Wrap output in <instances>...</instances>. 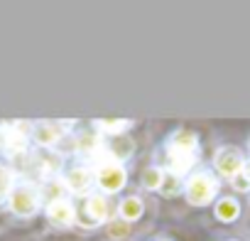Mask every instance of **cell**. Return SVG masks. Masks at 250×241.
Returning <instances> with one entry per match:
<instances>
[{
	"label": "cell",
	"mask_w": 250,
	"mask_h": 241,
	"mask_svg": "<svg viewBox=\"0 0 250 241\" xmlns=\"http://www.w3.org/2000/svg\"><path fill=\"white\" fill-rule=\"evenodd\" d=\"M221 192V182L211 170H196L189 177H184V197L191 207H206L211 204Z\"/></svg>",
	"instance_id": "6da1fadb"
},
{
	"label": "cell",
	"mask_w": 250,
	"mask_h": 241,
	"mask_svg": "<svg viewBox=\"0 0 250 241\" xmlns=\"http://www.w3.org/2000/svg\"><path fill=\"white\" fill-rule=\"evenodd\" d=\"M243 165H245V155L235 145H223L213 155V170L218 172V177H223L228 182L243 172Z\"/></svg>",
	"instance_id": "7a4b0ae2"
},
{
	"label": "cell",
	"mask_w": 250,
	"mask_h": 241,
	"mask_svg": "<svg viewBox=\"0 0 250 241\" xmlns=\"http://www.w3.org/2000/svg\"><path fill=\"white\" fill-rule=\"evenodd\" d=\"M8 207L15 217H32L40 209V190L35 185H18L8 197Z\"/></svg>",
	"instance_id": "3957f363"
},
{
	"label": "cell",
	"mask_w": 250,
	"mask_h": 241,
	"mask_svg": "<svg viewBox=\"0 0 250 241\" xmlns=\"http://www.w3.org/2000/svg\"><path fill=\"white\" fill-rule=\"evenodd\" d=\"M125 182H128V172L118 160L96 168V187L103 194H118L125 187Z\"/></svg>",
	"instance_id": "277c9868"
},
{
	"label": "cell",
	"mask_w": 250,
	"mask_h": 241,
	"mask_svg": "<svg viewBox=\"0 0 250 241\" xmlns=\"http://www.w3.org/2000/svg\"><path fill=\"white\" fill-rule=\"evenodd\" d=\"M79 212L86 219V226H98V224H103V221L110 219V204H108L105 194H101V192L86 194Z\"/></svg>",
	"instance_id": "5b68a950"
},
{
	"label": "cell",
	"mask_w": 250,
	"mask_h": 241,
	"mask_svg": "<svg viewBox=\"0 0 250 241\" xmlns=\"http://www.w3.org/2000/svg\"><path fill=\"white\" fill-rule=\"evenodd\" d=\"M64 182H66L69 192H74L79 197H86V194H91L96 175H93V170L88 165H74V168H69L64 172Z\"/></svg>",
	"instance_id": "8992f818"
},
{
	"label": "cell",
	"mask_w": 250,
	"mask_h": 241,
	"mask_svg": "<svg viewBox=\"0 0 250 241\" xmlns=\"http://www.w3.org/2000/svg\"><path fill=\"white\" fill-rule=\"evenodd\" d=\"M199 153H184V150H167L165 155V172L172 177H189V170L196 165Z\"/></svg>",
	"instance_id": "52a82bcc"
},
{
	"label": "cell",
	"mask_w": 250,
	"mask_h": 241,
	"mask_svg": "<svg viewBox=\"0 0 250 241\" xmlns=\"http://www.w3.org/2000/svg\"><path fill=\"white\" fill-rule=\"evenodd\" d=\"M32 136H35V143L42 145V148H52L57 145L66 133H64V123H52V120H42L32 128Z\"/></svg>",
	"instance_id": "ba28073f"
},
{
	"label": "cell",
	"mask_w": 250,
	"mask_h": 241,
	"mask_svg": "<svg viewBox=\"0 0 250 241\" xmlns=\"http://www.w3.org/2000/svg\"><path fill=\"white\" fill-rule=\"evenodd\" d=\"M243 214V207H240V199L235 194H223L216 207H213V217L223 224H235Z\"/></svg>",
	"instance_id": "9c48e42d"
},
{
	"label": "cell",
	"mask_w": 250,
	"mask_h": 241,
	"mask_svg": "<svg viewBox=\"0 0 250 241\" xmlns=\"http://www.w3.org/2000/svg\"><path fill=\"white\" fill-rule=\"evenodd\" d=\"M47 219L54 226H71L76 221V209L69 199H57L47 204Z\"/></svg>",
	"instance_id": "30bf717a"
},
{
	"label": "cell",
	"mask_w": 250,
	"mask_h": 241,
	"mask_svg": "<svg viewBox=\"0 0 250 241\" xmlns=\"http://www.w3.org/2000/svg\"><path fill=\"white\" fill-rule=\"evenodd\" d=\"M143 214H145V199H143L140 194H128V197L120 199V204H118V217H120L123 221L133 224V221L143 219Z\"/></svg>",
	"instance_id": "8fae6325"
},
{
	"label": "cell",
	"mask_w": 250,
	"mask_h": 241,
	"mask_svg": "<svg viewBox=\"0 0 250 241\" xmlns=\"http://www.w3.org/2000/svg\"><path fill=\"white\" fill-rule=\"evenodd\" d=\"M199 138L191 131H177L167 138V150H184V153H196Z\"/></svg>",
	"instance_id": "7c38bea8"
},
{
	"label": "cell",
	"mask_w": 250,
	"mask_h": 241,
	"mask_svg": "<svg viewBox=\"0 0 250 241\" xmlns=\"http://www.w3.org/2000/svg\"><path fill=\"white\" fill-rule=\"evenodd\" d=\"M133 126H135L133 120H93V128L98 131V136H113V138L128 136Z\"/></svg>",
	"instance_id": "4fadbf2b"
},
{
	"label": "cell",
	"mask_w": 250,
	"mask_h": 241,
	"mask_svg": "<svg viewBox=\"0 0 250 241\" xmlns=\"http://www.w3.org/2000/svg\"><path fill=\"white\" fill-rule=\"evenodd\" d=\"M165 177H167L165 168L150 165V168H145V170L140 172V185H143V190H147V192H160L162 185H165Z\"/></svg>",
	"instance_id": "5bb4252c"
},
{
	"label": "cell",
	"mask_w": 250,
	"mask_h": 241,
	"mask_svg": "<svg viewBox=\"0 0 250 241\" xmlns=\"http://www.w3.org/2000/svg\"><path fill=\"white\" fill-rule=\"evenodd\" d=\"M5 148L13 155H20V153L27 150V133H22V123H18L13 131L5 133Z\"/></svg>",
	"instance_id": "9a60e30c"
},
{
	"label": "cell",
	"mask_w": 250,
	"mask_h": 241,
	"mask_svg": "<svg viewBox=\"0 0 250 241\" xmlns=\"http://www.w3.org/2000/svg\"><path fill=\"white\" fill-rule=\"evenodd\" d=\"M105 234H108V239H113V241H123V239H128V236L133 234V224L123 221L120 217H118V219H110Z\"/></svg>",
	"instance_id": "2e32d148"
},
{
	"label": "cell",
	"mask_w": 250,
	"mask_h": 241,
	"mask_svg": "<svg viewBox=\"0 0 250 241\" xmlns=\"http://www.w3.org/2000/svg\"><path fill=\"white\" fill-rule=\"evenodd\" d=\"M10 192H13V170L0 165V199L10 197Z\"/></svg>",
	"instance_id": "e0dca14e"
},
{
	"label": "cell",
	"mask_w": 250,
	"mask_h": 241,
	"mask_svg": "<svg viewBox=\"0 0 250 241\" xmlns=\"http://www.w3.org/2000/svg\"><path fill=\"white\" fill-rule=\"evenodd\" d=\"M230 187H233V192H250V182L243 177V172L230 180Z\"/></svg>",
	"instance_id": "ac0fdd59"
},
{
	"label": "cell",
	"mask_w": 250,
	"mask_h": 241,
	"mask_svg": "<svg viewBox=\"0 0 250 241\" xmlns=\"http://www.w3.org/2000/svg\"><path fill=\"white\" fill-rule=\"evenodd\" d=\"M243 177L250 182V158H245V165H243Z\"/></svg>",
	"instance_id": "d6986e66"
},
{
	"label": "cell",
	"mask_w": 250,
	"mask_h": 241,
	"mask_svg": "<svg viewBox=\"0 0 250 241\" xmlns=\"http://www.w3.org/2000/svg\"><path fill=\"white\" fill-rule=\"evenodd\" d=\"M155 241H172V239H167V236H157Z\"/></svg>",
	"instance_id": "ffe728a7"
},
{
	"label": "cell",
	"mask_w": 250,
	"mask_h": 241,
	"mask_svg": "<svg viewBox=\"0 0 250 241\" xmlns=\"http://www.w3.org/2000/svg\"><path fill=\"white\" fill-rule=\"evenodd\" d=\"M226 241H240V239H226Z\"/></svg>",
	"instance_id": "44dd1931"
}]
</instances>
